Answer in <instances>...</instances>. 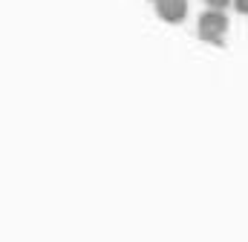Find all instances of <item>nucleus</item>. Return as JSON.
<instances>
[{
    "label": "nucleus",
    "mask_w": 248,
    "mask_h": 242,
    "mask_svg": "<svg viewBox=\"0 0 248 242\" xmlns=\"http://www.w3.org/2000/svg\"><path fill=\"white\" fill-rule=\"evenodd\" d=\"M196 32H199L202 41L222 46V38L228 32V15H225V9H208V12H202Z\"/></svg>",
    "instance_id": "1"
},
{
    "label": "nucleus",
    "mask_w": 248,
    "mask_h": 242,
    "mask_svg": "<svg viewBox=\"0 0 248 242\" xmlns=\"http://www.w3.org/2000/svg\"><path fill=\"white\" fill-rule=\"evenodd\" d=\"M150 3H156V0H150Z\"/></svg>",
    "instance_id": "5"
},
{
    "label": "nucleus",
    "mask_w": 248,
    "mask_h": 242,
    "mask_svg": "<svg viewBox=\"0 0 248 242\" xmlns=\"http://www.w3.org/2000/svg\"><path fill=\"white\" fill-rule=\"evenodd\" d=\"M231 3H234V9L240 15H248V0H231Z\"/></svg>",
    "instance_id": "4"
},
{
    "label": "nucleus",
    "mask_w": 248,
    "mask_h": 242,
    "mask_svg": "<svg viewBox=\"0 0 248 242\" xmlns=\"http://www.w3.org/2000/svg\"><path fill=\"white\" fill-rule=\"evenodd\" d=\"M208 3V9H225V6H231V0H205Z\"/></svg>",
    "instance_id": "3"
},
{
    "label": "nucleus",
    "mask_w": 248,
    "mask_h": 242,
    "mask_svg": "<svg viewBox=\"0 0 248 242\" xmlns=\"http://www.w3.org/2000/svg\"><path fill=\"white\" fill-rule=\"evenodd\" d=\"M156 15L165 23H182L187 17V0H156Z\"/></svg>",
    "instance_id": "2"
}]
</instances>
